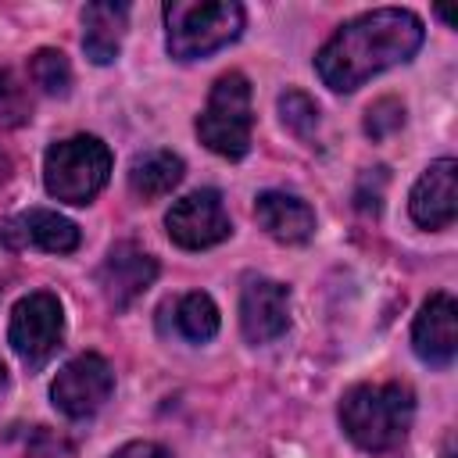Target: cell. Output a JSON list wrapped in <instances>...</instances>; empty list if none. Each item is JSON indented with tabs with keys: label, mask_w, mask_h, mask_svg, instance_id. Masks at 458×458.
<instances>
[{
	"label": "cell",
	"mask_w": 458,
	"mask_h": 458,
	"mask_svg": "<svg viewBox=\"0 0 458 458\" xmlns=\"http://www.w3.org/2000/svg\"><path fill=\"white\" fill-rule=\"evenodd\" d=\"M422 47V21L404 7H379L340 25L318 50L315 68L336 93L365 86L372 75L404 64Z\"/></svg>",
	"instance_id": "6da1fadb"
},
{
	"label": "cell",
	"mask_w": 458,
	"mask_h": 458,
	"mask_svg": "<svg viewBox=\"0 0 458 458\" xmlns=\"http://www.w3.org/2000/svg\"><path fill=\"white\" fill-rule=\"evenodd\" d=\"M415 394L404 383H358L340 397V426L361 451H390L404 440Z\"/></svg>",
	"instance_id": "7a4b0ae2"
},
{
	"label": "cell",
	"mask_w": 458,
	"mask_h": 458,
	"mask_svg": "<svg viewBox=\"0 0 458 458\" xmlns=\"http://www.w3.org/2000/svg\"><path fill=\"white\" fill-rule=\"evenodd\" d=\"M165 14V47L175 61H197L229 47L243 32V7L236 0H168Z\"/></svg>",
	"instance_id": "3957f363"
},
{
	"label": "cell",
	"mask_w": 458,
	"mask_h": 458,
	"mask_svg": "<svg viewBox=\"0 0 458 458\" xmlns=\"http://www.w3.org/2000/svg\"><path fill=\"white\" fill-rule=\"evenodd\" d=\"M111 179V150L97 136H68L43 157L47 193L64 204H89Z\"/></svg>",
	"instance_id": "277c9868"
},
{
	"label": "cell",
	"mask_w": 458,
	"mask_h": 458,
	"mask_svg": "<svg viewBox=\"0 0 458 458\" xmlns=\"http://www.w3.org/2000/svg\"><path fill=\"white\" fill-rule=\"evenodd\" d=\"M250 129H254L250 82L240 72H225L211 86L208 104L197 114V136L211 154L236 161L250 150Z\"/></svg>",
	"instance_id": "5b68a950"
},
{
	"label": "cell",
	"mask_w": 458,
	"mask_h": 458,
	"mask_svg": "<svg viewBox=\"0 0 458 458\" xmlns=\"http://www.w3.org/2000/svg\"><path fill=\"white\" fill-rule=\"evenodd\" d=\"M7 340L14 347V354L29 365V369H39L47 365L61 340H64V311H61V301L47 290H36V293H25L14 308H11V326H7Z\"/></svg>",
	"instance_id": "8992f818"
},
{
	"label": "cell",
	"mask_w": 458,
	"mask_h": 458,
	"mask_svg": "<svg viewBox=\"0 0 458 458\" xmlns=\"http://www.w3.org/2000/svg\"><path fill=\"white\" fill-rule=\"evenodd\" d=\"M165 229L182 250H204L229 240L233 222L218 190H197L172 204V211L165 215Z\"/></svg>",
	"instance_id": "52a82bcc"
},
{
	"label": "cell",
	"mask_w": 458,
	"mask_h": 458,
	"mask_svg": "<svg viewBox=\"0 0 458 458\" xmlns=\"http://www.w3.org/2000/svg\"><path fill=\"white\" fill-rule=\"evenodd\" d=\"M114 390V372L100 354H79L72 358L57 379L50 383L54 408L64 411L68 419H89L93 411L104 408V401Z\"/></svg>",
	"instance_id": "ba28073f"
},
{
	"label": "cell",
	"mask_w": 458,
	"mask_h": 458,
	"mask_svg": "<svg viewBox=\"0 0 458 458\" xmlns=\"http://www.w3.org/2000/svg\"><path fill=\"white\" fill-rule=\"evenodd\" d=\"M408 211L422 229H447L458 215V161L437 157L411 186Z\"/></svg>",
	"instance_id": "9c48e42d"
},
{
	"label": "cell",
	"mask_w": 458,
	"mask_h": 458,
	"mask_svg": "<svg viewBox=\"0 0 458 458\" xmlns=\"http://www.w3.org/2000/svg\"><path fill=\"white\" fill-rule=\"evenodd\" d=\"M0 240L11 247V250H25V247H36V250H47V254H72L79 247V225L57 211H47V208H29L7 222H0Z\"/></svg>",
	"instance_id": "30bf717a"
},
{
	"label": "cell",
	"mask_w": 458,
	"mask_h": 458,
	"mask_svg": "<svg viewBox=\"0 0 458 458\" xmlns=\"http://www.w3.org/2000/svg\"><path fill=\"white\" fill-rule=\"evenodd\" d=\"M97 279H100V290H104L107 304H114V308L122 311V308H129L136 297H143L147 286L157 279V261H154L143 247L122 240V243H114V247L107 250V258H104Z\"/></svg>",
	"instance_id": "8fae6325"
},
{
	"label": "cell",
	"mask_w": 458,
	"mask_h": 458,
	"mask_svg": "<svg viewBox=\"0 0 458 458\" xmlns=\"http://www.w3.org/2000/svg\"><path fill=\"white\" fill-rule=\"evenodd\" d=\"M290 326V290L276 279H250L240 293V329L250 344H268Z\"/></svg>",
	"instance_id": "7c38bea8"
},
{
	"label": "cell",
	"mask_w": 458,
	"mask_h": 458,
	"mask_svg": "<svg viewBox=\"0 0 458 458\" xmlns=\"http://www.w3.org/2000/svg\"><path fill=\"white\" fill-rule=\"evenodd\" d=\"M411 344H415V354L433 369H447L454 361V351H458V308H454L451 293H433L419 308L415 326H411Z\"/></svg>",
	"instance_id": "4fadbf2b"
},
{
	"label": "cell",
	"mask_w": 458,
	"mask_h": 458,
	"mask_svg": "<svg viewBox=\"0 0 458 458\" xmlns=\"http://www.w3.org/2000/svg\"><path fill=\"white\" fill-rule=\"evenodd\" d=\"M254 218H258V225H261L272 240H279V243H304V240H311V233H315V211H311L301 197L283 193V190H265V193H258V200H254Z\"/></svg>",
	"instance_id": "5bb4252c"
},
{
	"label": "cell",
	"mask_w": 458,
	"mask_h": 458,
	"mask_svg": "<svg viewBox=\"0 0 458 458\" xmlns=\"http://www.w3.org/2000/svg\"><path fill=\"white\" fill-rule=\"evenodd\" d=\"M125 21H129L125 4L100 0L82 7V50L93 64H111L118 57L125 39Z\"/></svg>",
	"instance_id": "9a60e30c"
},
{
	"label": "cell",
	"mask_w": 458,
	"mask_h": 458,
	"mask_svg": "<svg viewBox=\"0 0 458 458\" xmlns=\"http://www.w3.org/2000/svg\"><path fill=\"white\" fill-rule=\"evenodd\" d=\"M186 175V165L172 150H147L129 165V190L140 200H157L172 193Z\"/></svg>",
	"instance_id": "2e32d148"
},
{
	"label": "cell",
	"mask_w": 458,
	"mask_h": 458,
	"mask_svg": "<svg viewBox=\"0 0 458 458\" xmlns=\"http://www.w3.org/2000/svg\"><path fill=\"white\" fill-rule=\"evenodd\" d=\"M175 329H179L186 340H193V344L211 340V336L218 333V308H215V301H211L208 293H200V290L186 293V297L175 304Z\"/></svg>",
	"instance_id": "e0dca14e"
},
{
	"label": "cell",
	"mask_w": 458,
	"mask_h": 458,
	"mask_svg": "<svg viewBox=\"0 0 458 458\" xmlns=\"http://www.w3.org/2000/svg\"><path fill=\"white\" fill-rule=\"evenodd\" d=\"M29 75H32V82H36L47 97H64V93L72 89V64H68V57H64L61 50H54V47H43V50L32 54Z\"/></svg>",
	"instance_id": "ac0fdd59"
},
{
	"label": "cell",
	"mask_w": 458,
	"mask_h": 458,
	"mask_svg": "<svg viewBox=\"0 0 458 458\" xmlns=\"http://www.w3.org/2000/svg\"><path fill=\"white\" fill-rule=\"evenodd\" d=\"M279 118H283V125H286L293 136L308 140V136L318 129V104H315L308 93H301V89H286V93L279 97Z\"/></svg>",
	"instance_id": "d6986e66"
},
{
	"label": "cell",
	"mask_w": 458,
	"mask_h": 458,
	"mask_svg": "<svg viewBox=\"0 0 458 458\" xmlns=\"http://www.w3.org/2000/svg\"><path fill=\"white\" fill-rule=\"evenodd\" d=\"M29 118H32L29 89H25L11 72H0V129L25 125Z\"/></svg>",
	"instance_id": "ffe728a7"
},
{
	"label": "cell",
	"mask_w": 458,
	"mask_h": 458,
	"mask_svg": "<svg viewBox=\"0 0 458 458\" xmlns=\"http://www.w3.org/2000/svg\"><path fill=\"white\" fill-rule=\"evenodd\" d=\"M404 125V104L397 97H379L376 104H369L365 111V132L372 140H386Z\"/></svg>",
	"instance_id": "44dd1931"
},
{
	"label": "cell",
	"mask_w": 458,
	"mask_h": 458,
	"mask_svg": "<svg viewBox=\"0 0 458 458\" xmlns=\"http://www.w3.org/2000/svg\"><path fill=\"white\" fill-rule=\"evenodd\" d=\"M111 458H172V454H168V447H161L154 440H129Z\"/></svg>",
	"instance_id": "7402d4cb"
},
{
	"label": "cell",
	"mask_w": 458,
	"mask_h": 458,
	"mask_svg": "<svg viewBox=\"0 0 458 458\" xmlns=\"http://www.w3.org/2000/svg\"><path fill=\"white\" fill-rule=\"evenodd\" d=\"M7 179H11V157H7L4 150H0V186H4Z\"/></svg>",
	"instance_id": "603a6c76"
},
{
	"label": "cell",
	"mask_w": 458,
	"mask_h": 458,
	"mask_svg": "<svg viewBox=\"0 0 458 458\" xmlns=\"http://www.w3.org/2000/svg\"><path fill=\"white\" fill-rule=\"evenodd\" d=\"M7 390V369H4V361H0V394Z\"/></svg>",
	"instance_id": "cb8c5ba5"
},
{
	"label": "cell",
	"mask_w": 458,
	"mask_h": 458,
	"mask_svg": "<svg viewBox=\"0 0 458 458\" xmlns=\"http://www.w3.org/2000/svg\"><path fill=\"white\" fill-rule=\"evenodd\" d=\"M444 458H454V440H447V447H444Z\"/></svg>",
	"instance_id": "d4e9b609"
}]
</instances>
